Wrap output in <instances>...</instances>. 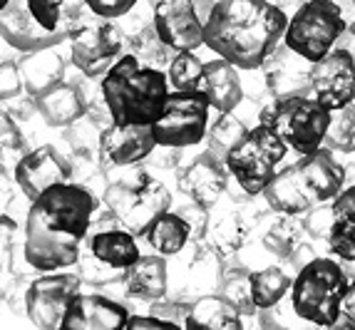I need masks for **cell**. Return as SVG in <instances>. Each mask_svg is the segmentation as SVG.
I'll return each instance as SVG.
<instances>
[{
	"label": "cell",
	"instance_id": "cell-15",
	"mask_svg": "<svg viewBox=\"0 0 355 330\" xmlns=\"http://www.w3.org/2000/svg\"><path fill=\"white\" fill-rule=\"evenodd\" d=\"M159 147L152 124H110L100 134V162L105 169H127L144 162Z\"/></svg>",
	"mask_w": 355,
	"mask_h": 330
},
{
	"label": "cell",
	"instance_id": "cell-36",
	"mask_svg": "<svg viewBox=\"0 0 355 330\" xmlns=\"http://www.w3.org/2000/svg\"><path fill=\"white\" fill-rule=\"evenodd\" d=\"M25 154H28V147H25L23 132L15 124V117L0 110V177L12 174Z\"/></svg>",
	"mask_w": 355,
	"mask_h": 330
},
{
	"label": "cell",
	"instance_id": "cell-5",
	"mask_svg": "<svg viewBox=\"0 0 355 330\" xmlns=\"http://www.w3.org/2000/svg\"><path fill=\"white\" fill-rule=\"evenodd\" d=\"M102 201L114 214L119 226L139 238L147 236L149 226L162 214L172 209V191L152 171L127 166L125 174L107 184Z\"/></svg>",
	"mask_w": 355,
	"mask_h": 330
},
{
	"label": "cell",
	"instance_id": "cell-29",
	"mask_svg": "<svg viewBox=\"0 0 355 330\" xmlns=\"http://www.w3.org/2000/svg\"><path fill=\"white\" fill-rule=\"evenodd\" d=\"M33 18L48 30L58 35L70 37L72 28L83 20L85 0H25Z\"/></svg>",
	"mask_w": 355,
	"mask_h": 330
},
{
	"label": "cell",
	"instance_id": "cell-34",
	"mask_svg": "<svg viewBox=\"0 0 355 330\" xmlns=\"http://www.w3.org/2000/svg\"><path fill=\"white\" fill-rule=\"evenodd\" d=\"M221 295L231 306L236 308L241 315H256L259 308L251 295V271L246 266L236 263L234 268H221Z\"/></svg>",
	"mask_w": 355,
	"mask_h": 330
},
{
	"label": "cell",
	"instance_id": "cell-11",
	"mask_svg": "<svg viewBox=\"0 0 355 330\" xmlns=\"http://www.w3.org/2000/svg\"><path fill=\"white\" fill-rule=\"evenodd\" d=\"M127 35L117 23L95 15L92 20H80L70 33L72 65L85 77H100L114 65L122 55Z\"/></svg>",
	"mask_w": 355,
	"mask_h": 330
},
{
	"label": "cell",
	"instance_id": "cell-20",
	"mask_svg": "<svg viewBox=\"0 0 355 330\" xmlns=\"http://www.w3.org/2000/svg\"><path fill=\"white\" fill-rule=\"evenodd\" d=\"M311 65L313 62L293 53L288 45H281L263 60L259 70L263 72L266 92L271 97H288V94H311Z\"/></svg>",
	"mask_w": 355,
	"mask_h": 330
},
{
	"label": "cell",
	"instance_id": "cell-41",
	"mask_svg": "<svg viewBox=\"0 0 355 330\" xmlns=\"http://www.w3.org/2000/svg\"><path fill=\"white\" fill-rule=\"evenodd\" d=\"M303 221V229L306 234H311L313 238H326L328 231H331V224H333V209H331V201L326 204H318V207L308 209L306 211V218Z\"/></svg>",
	"mask_w": 355,
	"mask_h": 330
},
{
	"label": "cell",
	"instance_id": "cell-38",
	"mask_svg": "<svg viewBox=\"0 0 355 330\" xmlns=\"http://www.w3.org/2000/svg\"><path fill=\"white\" fill-rule=\"evenodd\" d=\"M323 144L331 152H340V154L355 152V102L340 107V110H333Z\"/></svg>",
	"mask_w": 355,
	"mask_h": 330
},
{
	"label": "cell",
	"instance_id": "cell-52",
	"mask_svg": "<svg viewBox=\"0 0 355 330\" xmlns=\"http://www.w3.org/2000/svg\"><path fill=\"white\" fill-rule=\"evenodd\" d=\"M8 3H10V0H0V10H3V8H6Z\"/></svg>",
	"mask_w": 355,
	"mask_h": 330
},
{
	"label": "cell",
	"instance_id": "cell-9",
	"mask_svg": "<svg viewBox=\"0 0 355 330\" xmlns=\"http://www.w3.org/2000/svg\"><path fill=\"white\" fill-rule=\"evenodd\" d=\"M345 28L348 23L336 0H306L288 18L284 45L308 62H318L338 45Z\"/></svg>",
	"mask_w": 355,
	"mask_h": 330
},
{
	"label": "cell",
	"instance_id": "cell-33",
	"mask_svg": "<svg viewBox=\"0 0 355 330\" xmlns=\"http://www.w3.org/2000/svg\"><path fill=\"white\" fill-rule=\"evenodd\" d=\"M303 234H306L303 221H298V218L291 216V214H279V218H276L266 229V234H263V246H266L268 254L286 261L293 254V248L303 241Z\"/></svg>",
	"mask_w": 355,
	"mask_h": 330
},
{
	"label": "cell",
	"instance_id": "cell-48",
	"mask_svg": "<svg viewBox=\"0 0 355 330\" xmlns=\"http://www.w3.org/2000/svg\"><path fill=\"white\" fill-rule=\"evenodd\" d=\"M336 47H343V50H348L350 58L355 60V20L345 28V33L340 35V40H338Z\"/></svg>",
	"mask_w": 355,
	"mask_h": 330
},
{
	"label": "cell",
	"instance_id": "cell-24",
	"mask_svg": "<svg viewBox=\"0 0 355 330\" xmlns=\"http://www.w3.org/2000/svg\"><path fill=\"white\" fill-rule=\"evenodd\" d=\"M251 229H254V224H251L249 214L239 207H229L224 211L209 216L204 238H207V246L211 254H216L219 259H229L249 241Z\"/></svg>",
	"mask_w": 355,
	"mask_h": 330
},
{
	"label": "cell",
	"instance_id": "cell-32",
	"mask_svg": "<svg viewBox=\"0 0 355 330\" xmlns=\"http://www.w3.org/2000/svg\"><path fill=\"white\" fill-rule=\"evenodd\" d=\"M127 45H130V53L135 55L137 60H142L144 65H152V67L169 65V60H172V55H174V50L164 45V40L159 37L157 28H154V18H152V23L142 25V28H137L132 35H127Z\"/></svg>",
	"mask_w": 355,
	"mask_h": 330
},
{
	"label": "cell",
	"instance_id": "cell-1",
	"mask_svg": "<svg viewBox=\"0 0 355 330\" xmlns=\"http://www.w3.org/2000/svg\"><path fill=\"white\" fill-rule=\"evenodd\" d=\"M100 207L87 186L62 182L30 201L25 221V261L35 271H60L75 266Z\"/></svg>",
	"mask_w": 355,
	"mask_h": 330
},
{
	"label": "cell",
	"instance_id": "cell-17",
	"mask_svg": "<svg viewBox=\"0 0 355 330\" xmlns=\"http://www.w3.org/2000/svg\"><path fill=\"white\" fill-rule=\"evenodd\" d=\"M135 238L137 236L130 234L127 229H119V221L107 209L105 216L97 218L95 226H89V234L85 238V248L97 261L125 273L139 259V246H137Z\"/></svg>",
	"mask_w": 355,
	"mask_h": 330
},
{
	"label": "cell",
	"instance_id": "cell-4",
	"mask_svg": "<svg viewBox=\"0 0 355 330\" xmlns=\"http://www.w3.org/2000/svg\"><path fill=\"white\" fill-rule=\"evenodd\" d=\"M166 97V72L144 65L132 53L119 55L102 80V100L114 124H154L164 110Z\"/></svg>",
	"mask_w": 355,
	"mask_h": 330
},
{
	"label": "cell",
	"instance_id": "cell-51",
	"mask_svg": "<svg viewBox=\"0 0 355 330\" xmlns=\"http://www.w3.org/2000/svg\"><path fill=\"white\" fill-rule=\"evenodd\" d=\"M348 184H355V162L350 166H345V186Z\"/></svg>",
	"mask_w": 355,
	"mask_h": 330
},
{
	"label": "cell",
	"instance_id": "cell-30",
	"mask_svg": "<svg viewBox=\"0 0 355 330\" xmlns=\"http://www.w3.org/2000/svg\"><path fill=\"white\" fill-rule=\"evenodd\" d=\"M191 241V226L177 211H164L147 231V243L162 256H177Z\"/></svg>",
	"mask_w": 355,
	"mask_h": 330
},
{
	"label": "cell",
	"instance_id": "cell-12",
	"mask_svg": "<svg viewBox=\"0 0 355 330\" xmlns=\"http://www.w3.org/2000/svg\"><path fill=\"white\" fill-rule=\"evenodd\" d=\"M83 278L75 273H55L48 271L45 276L35 278L25 293V311L33 325L42 330L60 328L65 318L67 303L80 290Z\"/></svg>",
	"mask_w": 355,
	"mask_h": 330
},
{
	"label": "cell",
	"instance_id": "cell-44",
	"mask_svg": "<svg viewBox=\"0 0 355 330\" xmlns=\"http://www.w3.org/2000/svg\"><path fill=\"white\" fill-rule=\"evenodd\" d=\"M179 216H184V221L191 226V236H194V241H202L204 234H207V226H209V209L199 207L196 201L189 199V204H184L182 209H177Z\"/></svg>",
	"mask_w": 355,
	"mask_h": 330
},
{
	"label": "cell",
	"instance_id": "cell-40",
	"mask_svg": "<svg viewBox=\"0 0 355 330\" xmlns=\"http://www.w3.org/2000/svg\"><path fill=\"white\" fill-rule=\"evenodd\" d=\"M25 92L23 75H20L18 60L0 62V102H10Z\"/></svg>",
	"mask_w": 355,
	"mask_h": 330
},
{
	"label": "cell",
	"instance_id": "cell-28",
	"mask_svg": "<svg viewBox=\"0 0 355 330\" xmlns=\"http://www.w3.org/2000/svg\"><path fill=\"white\" fill-rule=\"evenodd\" d=\"M243 315L226 301L224 295H202L191 301L184 328L189 330H239L243 328Z\"/></svg>",
	"mask_w": 355,
	"mask_h": 330
},
{
	"label": "cell",
	"instance_id": "cell-39",
	"mask_svg": "<svg viewBox=\"0 0 355 330\" xmlns=\"http://www.w3.org/2000/svg\"><path fill=\"white\" fill-rule=\"evenodd\" d=\"M77 266H80V278H83V281H87V283H110V281H114V278L125 276V273L117 271V268H110L107 263L97 261L95 256L89 254L87 248L80 254Z\"/></svg>",
	"mask_w": 355,
	"mask_h": 330
},
{
	"label": "cell",
	"instance_id": "cell-8",
	"mask_svg": "<svg viewBox=\"0 0 355 330\" xmlns=\"http://www.w3.org/2000/svg\"><path fill=\"white\" fill-rule=\"evenodd\" d=\"M286 152L288 144L271 127L259 122L231 149L224 164L243 194L259 196L276 177V166L284 162Z\"/></svg>",
	"mask_w": 355,
	"mask_h": 330
},
{
	"label": "cell",
	"instance_id": "cell-25",
	"mask_svg": "<svg viewBox=\"0 0 355 330\" xmlns=\"http://www.w3.org/2000/svg\"><path fill=\"white\" fill-rule=\"evenodd\" d=\"M20 75H23L25 92L30 97H40L50 87L65 80V55L60 53V45L40 47L33 53H23L18 60Z\"/></svg>",
	"mask_w": 355,
	"mask_h": 330
},
{
	"label": "cell",
	"instance_id": "cell-13",
	"mask_svg": "<svg viewBox=\"0 0 355 330\" xmlns=\"http://www.w3.org/2000/svg\"><path fill=\"white\" fill-rule=\"evenodd\" d=\"M311 94L331 112L355 102V60L348 50L333 47L311 65Z\"/></svg>",
	"mask_w": 355,
	"mask_h": 330
},
{
	"label": "cell",
	"instance_id": "cell-2",
	"mask_svg": "<svg viewBox=\"0 0 355 330\" xmlns=\"http://www.w3.org/2000/svg\"><path fill=\"white\" fill-rule=\"evenodd\" d=\"M286 28L288 15L271 0H216L204 20V45L239 70H259Z\"/></svg>",
	"mask_w": 355,
	"mask_h": 330
},
{
	"label": "cell",
	"instance_id": "cell-45",
	"mask_svg": "<svg viewBox=\"0 0 355 330\" xmlns=\"http://www.w3.org/2000/svg\"><path fill=\"white\" fill-rule=\"evenodd\" d=\"M15 234H18V224H15V218L0 214V273L10 266L12 246H15Z\"/></svg>",
	"mask_w": 355,
	"mask_h": 330
},
{
	"label": "cell",
	"instance_id": "cell-37",
	"mask_svg": "<svg viewBox=\"0 0 355 330\" xmlns=\"http://www.w3.org/2000/svg\"><path fill=\"white\" fill-rule=\"evenodd\" d=\"M204 75V60L196 58L194 50H182L174 53L169 65H166V80L174 89L189 92V89H199Z\"/></svg>",
	"mask_w": 355,
	"mask_h": 330
},
{
	"label": "cell",
	"instance_id": "cell-42",
	"mask_svg": "<svg viewBox=\"0 0 355 330\" xmlns=\"http://www.w3.org/2000/svg\"><path fill=\"white\" fill-rule=\"evenodd\" d=\"M139 0H85V6L92 15H100V18L107 20H119L130 15L137 8Z\"/></svg>",
	"mask_w": 355,
	"mask_h": 330
},
{
	"label": "cell",
	"instance_id": "cell-14",
	"mask_svg": "<svg viewBox=\"0 0 355 330\" xmlns=\"http://www.w3.org/2000/svg\"><path fill=\"white\" fill-rule=\"evenodd\" d=\"M154 28L174 53L204 45V18L194 0H159L154 6Z\"/></svg>",
	"mask_w": 355,
	"mask_h": 330
},
{
	"label": "cell",
	"instance_id": "cell-7",
	"mask_svg": "<svg viewBox=\"0 0 355 330\" xmlns=\"http://www.w3.org/2000/svg\"><path fill=\"white\" fill-rule=\"evenodd\" d=\"M259 122L271 127L288 149L298 154H311L323 147L331 110L323 107L313 94H288L273 97L259 114Z\"/></svg>",
	"mask_w": 355,
	"mask_h": 330
},
{
	"label": "cell",
	"instance_id": "cell-31",
	"mask_svg": "<svg viewBox=\"0 0 355 330\" xmlns=\"http://www.w3.org/2000/svg\"><path fill=\"white\" fill-rule=\"evenodd\" d=\"M293 286V278L281 266H268L251 273V295L256 308H276Z\"/></svg>",
	"mask_w": 355,
	"mask_h": 330
},
{
	"label": "cell",
	"instance_id": "cell-22",
	"mask_svg": "<svg viewBox=\"0 0 355 330\" xmlns=\"http://www.w3.org/2000/svg\"><path fill=\"white\" fill-rule=\"evenodd\" d=\"M199 92L209 100V105L216 112H234L243 100V87L241 77H239V67H234L229 60L219 58L204 62V75L199 82Z\"/></svg>",
	"mask_w": 355,
	"mask_h": 330
},
{
	"label": "cell",
	"instance_id": "cell-23",
	"mask_svg": "<svg viewBox=\"0 0 355 330\" xmlns=\"http://www.w3.org/2000/svg\"><path fill=\"white\" fill-rule=\"evenodd\" d=\"M35 107L48 127H70L87 112L89 100L80 85L60 80L55 87L35 97Z\"/></svg>",
	"mask_w": 355,
	"mask_h": 330
},
{
	"label": "cell",
	"instance_id": "cell-18",
	"mask_svg": "<svg viewBox=\"0 0 355 330\" xmlns=\"http://www.w3.org/2000/svg\"><path fill=\"white\" fill-rule=\"evenodd\" d=\"M130 311L122 303L97 293H75L67 303L62 330H122L127 328Z\"/></svg>",
	"mask_w": 355,
	"mask_h": 330
},
{
	"label": "cell",
	"instance_id": "cell-47",
	"mask_svg": "<svg viewBox=\"0 0 355 330\" xmlns=\"http://www.w3.org/2000/svg\"><path fill=\"white\" fill-rule=\"evenodd\" d=\"M313 259H315V251H313V248H311V246H308L306 241H301L296 248H293V254H291L286 261H288V263L293 266V271L298 273V271H301V268H303V266H308Z\"/></svg>",
	"mask_w": 355,
	"mask_h": 330
},
{
	"label": "cell",
	"instance_id": "cell-53",
	"mask_svg": "<svg viewBox=\"0 0 355 330\" xmlns=\"http://www.w3.org/2000/svg\"><path fill=\"white\" fill-rule=\"evenodd\" d=\"M350 6H353V8H355V0H350Z\"/></svg>",
	"mask_w": 355,
	"mask_h": 330
},
{
	"label": "cell",
	"instance_id": "cell-26",
	"mask_svg": "<svg viewBox=\"0 0 355 330\" xmlns=\"http://www.w3.org/2000/svg\"><path fill=\"white\" fill-rule=\"evenodd\" d=\"M333 224L326 236L331 254L355 263V184L340 189V194L331 201Z\"/></svg>",
	"mask_w": 355,
	"mask_h": 330
},
{
	"label": "cell",
	"instance_id": "cell-3",
	"mask_svg": "<svg viewBox=\"0 0 355 330\" xmlns=\"http://www.w3.org/2000/svg\"><path fill=\"white\" fill-rule=\"evenodd\" d=\"M345 186V166L338 164L328 147H320L311 154H301L296 164L276 171L266 189L263 201L276 214L301 216L308 209L333 201Z\"/></svg>",
	"mask_w": 355,
	"mask_h": 330
},
{
	"label": "cell",
	"instance_id": "cell-46",
	"mask_svg": "<svg viewBox=\"0 0 355 330\" xmlns=\"http://www.w3.org/2000/svg\"><path fill=\"white\" fill-rule=\"evenodd\" d=\"M152 328H162V330H177L179 325L169 323V320H162L157 315H130L127 320V330H152Z\"/></svg>",
	"mask_w": 355,
	"mask_h": 330
},
{
	"label": "cell",
	"instance_id": "cell-49",
	"mask_svg": "<svg viewBox=\"0 0 355 330\" xmlns=\"http://www.w3.org/2000/svg\"><path fill=\"white\" fill-rule=\"evenodd\" d=\"M340 311L350 318H355V276H353V283H348V290L343 295V308Z\"/></svg>",
	"mask_w": 355,
	"mask_h": 330
},
{
	"label": "cell",
	"instance_id": "cell-16",
	"mask_svg": "<svg viewBox=\"0 0 355 330\" xmlns=\"http://www.w3.org/2000/svg\"><path fill=\"white\" fill-rule=\"evenodd\" d=\"M12 179L20 186V191L33 201L55 184L72 182V164L53 144H42V147L28 152L18 162V166L12 171Z\"/></svg>",
	"mask_w": 355,
	"mask_h": 330
},
{
	"label": "cell",
	"instance_id": "cell-27",
	"mask_svg": "<svg viewBox=\"0 0 355 330\" xmlns=\"http://www.w3.org/2000/svg\"><path fill=\"white\" fill-rule=\"evenodd\" d=\"M125 290L137 301L152 303L166 295L169 278H166V261L159 256H139L122 276Z\"/></svg>",
	"mask_w": 355,
	"mask_h": 330
},
{
	"label": "cell",
	"instance_id": "cell-19",
	"mask_svg": "<svg viewBox=\"0 0 355 330\" xmlns=\"http://www.w3.org/2000/svg\"><path fill=\"white\" fill-rule=\"evenodd\" d=\"M226 184H229V169L224 162L211 152L199 154L194 162L184 166L179 174V191L187 199L196 201L199 207L211 211L219 199L224 196Z\"/></svg>",
	"mask_w": 355,
	"mask_h": 330
},
{
	"label": "cell",
	"instance_id": "cell-50",
	"mask_svg": "<svg viewBox=\"0 0 355 330\" xmlns=\"http://www.w3.org/2000/svg\"><path fill=\"white\" fill-rule=\"evenodd\" d=\"M20 55H23L20 50H15V47H12L6 37L0 35V62H8V60H20Z\"/></svg>",
	"mask_w": 355,
	"mask_h": 330
},
{
	"label": "cell",
	"instance_id": "cell-43",
	"mask_svg": "<svg viewBox=\"0 0 355 330\" xmlns=\"http://www.w3.org/2000/svg\"><path fill=\"white\" fill-rule=\"evenodd\" d=\"M189 308H191V303L172 301V298H159V301H152L149 313H152V315H157V318L169 320V323L184 328V323H187V315H189Z\"/></svg>",
	"mask_w": 355,
	"mask_h": 330
},
{
	"label": "cell",
	"instance_id": "cell-35",
	"mask_svg": "<svg viewBox=\"0 0 355 330\" xmlns=\"http://www.w3.org/2000/svg\"><path fill=\"white\" fill-rule=\"evenodd\" d=\"M251 127L243 122L241 117H236L234 112H221L219 119H214V124L207 130V141H209V152L216 154L221 162L229 157V152L236 147L239 141L246 137Z\"/></svg>",
	"mask_w": 355,
	"mask_h": 330
},
{
	"label": "cell",
	"instance_id": "cell-21",
	"mask_svg": "<svg viewBox=\"0 0 355 330\" xmlns=\"http://www.w3.org/2000/svg\"><path fill=\"white\" fill-rule=\"evenodd\" d=\"M0 35L6 37L15 50L20 53H33L40 47L60 45L62 40H67L65 35L58 33H48L42 28L33 12L28 10L25 0H10L3 10H0Z\"/></svg>",
	"mask_w": 355,
	"mask_h": 330
},
{
	"label": "cell",
	"instance_id": "cell-6",
	"mask_svg": "<svg viewBox=\"0 0 355 330\" xmlns=\"http://www.w3.org/2000/svg\"><path fill=\"white\" fill-rule=\"evenodd\" d=\"M345 290H348V276L340 268V263L315 256L293 278L291 306L298 318L306 323L333 328L343 308Z\"/></svg>",
	"mask_w": 355,
	"mask_h": 330
},
{
	"label": "cell",
	"instance_id": "cell-10",
	"mask_svg": "<svg viewBox=\"0 0 355 330\" xmlns=\"http://www.w3.org/2000/svg\"><path fill=\"white\" fill-rule=\"evenodd\" d=\"M209 100L199 89H174L166 97L162 114L154 119L152 134L159 147H194L207 137L209 130Z\"/></svg>",
	"mask_w": 355,
	"mask_h": 330
}]
</instances>
